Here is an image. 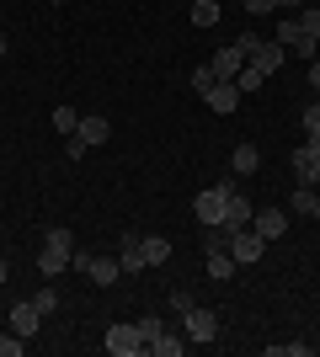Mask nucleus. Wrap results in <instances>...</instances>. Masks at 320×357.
I'll list each match as a JSON object with an SVG mask.
<instances>
[{
	"instance_id": "22",
	"label": "nucleus",
	"mask_w": 320,
	"mask_h": 357,
	"mask_svg": "<svg viewBox=\"0 0 320 357\" xmlns=\"http://www.w3.org/2000/svg\"><path fill=\"white\" fill-rule=\"evenodd\" d=\"M219 22V0H198L192 6V27H213Z\"/></svg>"
},
{
	"instance_id": "11",
	"label": "nucleus",
	"mask_w": 320,
	"mask_h": 357,
	"mask_svg": "<svg viewBox=\"0 0 320 357\" xmlns=\"http://www.w3.org/2000/svg\"><path fill=\"white\" fill-rule=\"evenodd\" d=\"M261 251H267V240H261L257 229L229 235V256H235V267H251V261H261Z\"/></svg>"
},
{
	"instance_id": "32",
	"label": "nucleus",
	"mask_w": 320,
	"mask_h": 357,
	"mask_svg": "<svg viewBox=\"0 0 320 357\" xmlns=\"http://www.w3.org/2000/svg\"><path fill=\"white\" fill-rule=\"evenodd\" d=\"M245 11H251V16H267V11H277V0H245Z\"/></svg>"
},
{
	"instance_id": "36",
	"label": "nucleus",
	"mask_w": 320,
	"mask_h": 357,
	"mask_svg": "<svg viewBox=\"0 0 320 357\" xmlns=\"http://www.w3.org/2000/svg\"><path fill=\"white\" fill-rule=\"evenodd\" d=\"M6 278H11V261H6V256H0V283H6Z\"/></svg>"
},
{
	"instance_id": "27",
	"label": "nucleus",
	"mask_w": 320,
	"mask_h": 357,
	"mask_svg": "<svg viewBox=\"0 0 320 357\" xmlns=\"http://www.w3.org/2000/svg\"><path fill=\"white\" fill-rule=\"evenodd\" d=\"M22 352H27V342L16 331H0V357H22Z\"/></svg>"
},
{
	"instance_id": "31",
	"label": "nucleus",
	"mask_w": 320,
	"mask_h": 357,
	"mask_svg": "<svg viewBox=\"0 0 320 357\" xmlns=\"http://www.w3.org/2000/svg\"><path fill=\"white\" fill-rule=\"evenodd\" d=\"M64 155H70V160H80V155H86V144H80V134H64Z\"/></svg>"
},
{
	"instance_id": "35",
	"label": "nucleus",
	"mask_w": 320,
	"mask_h": 357,
	"mask_svg": "<svg viewBox=\"0 0 320 357\" xmlns=\"http://www.w3.org/2000/svg\"><path fill=\"white\" fill-rule=\"evenodd\" d=\"M299 6H305V0H277V11H289V16L299 11Z\"/></svg>"
},
{
	"instance_id": "24",
	"label": "nucleus",
	"mask_w": 320,
	"mask_h": 357,
	"mask_svg": "<svg viewBox=\"0 0 320 357\" xmlns=\"http://www.w3.org/2000/svg\"><path fill=\"white\" fill-rule=\"evenodd\" d=\"M32 304H38V310H43V320H48V314L59 310V288H54V283H48V288H38V294H32Z\"/></svg>"
},
{
	"instance_id": "3",
	"label": "nucleus",
	"mask_w": 320,
	"mask_h": 357,
	"mask_svg": "<svg viewBox=\"0 0 320 357\" xmlns=\"http://www.w3.org/2000/svg\"><path fill=\"white\" fill-rule=\"evenodd\" d=\"M235 181H241V176L229 171L224 181H213V187H203V192L192 197V213H198V224H203V229H208V224H219V219H224V197H229V187H235Z\"/></svg>"
},
{
	"instance_id": "18",
	"label": "nucleus",
	"mask_w": 320,
	"mask_h": 357,
	"mask_svg": "<svg viewBox=\"0 0 320 357\" xmlns=\"http://www.w3.org/2000/svg\"><path fill=\"white\" fill-rule=\"evenodd\" d=\"M203 256H208L203 267H208L213 283H229V278H235V256H229V251H203Z\"/></svg>"
},
{
	"instance_id": "4",
	"label": "nucleus",
	"mask_w": 320,
	"mask_h": 357,
	"mask_svg": "<svg viewBox=\"0 0 320 357\" xmlns=\"http://www.w3.org/2000/svg\"><path fill=\"white\" fill-rule=\"evenodd\" d=\"M70 267L86 272L96 288H112L123 278V261H118V256H86V251H75V256H70Z\"/></svg>"
},
{
	"instance_id": "38",
	"label": "nucleus",
	"mask_w": 320,
	"mask_h": 357,
	"mask_svg": "<svg viewBox=\"0 0 320 357\" xmlns=\"http://www.w3.org/2000/svg\"><path fill=\"white\" fill-rule=\"evenodd\" d=\"M0 59H6V32H0Z\"/></svg>"
},
{
	"instance_id": "26",
	"label": "nucleus",
	"mask_w": 320,
	"mask_h": 357,
	"mask_svg": "<svg viewBox=\"0 0 320 357\" xmlns=\"http://www.w3.org/2000/svg\"><path fill=\"white\" fill-rule=\"evenodd\" d=\"M54 128H59V134H75V128H80L75 107H54Z\"/></svg>"
},
{
	"instance_id": "33",
	"label": "nucleus",
	"mask_w": 320,
	"mask_h": 357,
	"mask_svg": "<svg viewBox=\"0 0 320 357\" xmlns=\"http://www.w3.org/2000/svg\"><path fill=\"white\" fill-rule=\"evenodd\" d=\"M171 310L187 314V310H192V294H182V288H176V294H171Z\"/></svg>"
},
{
	"instance_id": "19",
	"label": "nucleus",
	"mask_w": 320,
	"mask_h": 357,
	"mask_svg": "<svg viewBox=\"0 0 320 357\" xmlns=\"http://www.w3.org/2000/svg\"><path fill=\"white\" fill-rule=\"evenodd\" d=\"M144 352H150V357H182V352H187V336H171V331H160V336H155Z\"/></svg>"
},
{
	"instance_id": "30",
	"label": "nucleus",
	"mask_w": 320,
	"mask_h": 357,
	"mask_svg": "<svg viewBox=\"0 0 320 357\" xmlns=\"http://www.w3.org/2000/svg\"><path fill=\"white\" fill-rule=\"evenodd\" d=\"M213 80H219V75H213V70H208V64H198V70H192V86H198V96H203V91H208V86H213Z\"/></svg>"
},
{
	"instance_id": "20",
	"label": "nucleus",
	"mask_w": 320,
	"mask_h": 357,
	"mask_svg": "<svg viewBox=\"0 0 320 357\" xmlns=\"http://www.w3.org/2000/svg\"><path fill=\"white\" fill-rule=\"evenodd\" d=\"M144 261H150V267H166L171 261V240L166 235H144Z\"/></svg>"
},
{
	"instance_id": "17",
	"label": "nucleus",
	"mask_w": 320,
	"mask_h": 357,
	"mask_svg": "<svg viewBox=\"0 0 320 357\" xmlns=\"http://www.w3.org/2000/svg\"><path fill=\"white\" fill-rule=\"evenodd\" d=\"M257 165H261V149H257V144H235V155H229V171H235V176L245 181Z\"/></svg>"
},
{
	"instance_id": "13",
	"label": "nucleus",
	"mask_w": 320,
	"mask_h": 357,
	"mask_svg": "<svg viewBox=\"0 0 320 357\" xmlns=\"http://www.w3.org/2000/svg\"><path fill=\"white\" fill-rule=\"evenodd\" d=\"M241 64H245V48H241V43H224V48L208 59V70L219 75V80H235V75H241Z\"/></svg>"
},
{
	"instance_id": "1",
	"label": "nucleus",
	"mask_w": 320,
	"mask_h": 357,
	"mask_svg": "<svg viewBox=\"0 0 320 357\" xmlns=\"http://www.w3.org/2000/svg\"><path fill=\"white\" fill-rule=\"evenodd\" d=\"M235 43L245 48V64H257V70L267 75V80H273V75L283 70V64H289V48L277 43V38H251V32H245V38H235Z\"/></svg>"
},
{
	"instance_id": "15",
	"label": "nucleus",
	"mask_w": 320,
	"mask_h": 357,
	"mask_svg": "<svg viewBox=\"0 0 320 357\" xmlns=\"http://www.w3.org/2000/svg\"><path fill=\"white\" fill-rule=\"evenodd\" d=\"M118 261H123V278H134V272H144V267H150V261H144V235H123Z\"/></svg>"
},
{
	"instance_id": "5",
	"label": "nucleus",
	"mask_w": 320,
	"mask_h": 357,
	"mask_svg": "<svg viewBox=\"0 0 320 357\" xmlns=\"http://www.w3.org/2000/svg\"><path fill=\"white\" fill-rule=\"evenodd\" d=\"M102 347L112 357H139V352H144V331H139V320H118V326H107Z\"/></svg>"
},
{
	"instance_id": "21",
	"label": "nucleus",
	"mask_w": 320,
	"mask_h": 357,
	"mask_svg": "<svg viewBox=\"0 0 320 357\" xmlns=\"http://www.w3.org/2000/svg\"><path fill=\"white\" fill-rule=\"evenodd\" d=\"M235 86H241V96H251V91L267 86V75L257 70V64H241V75H235Z\"/></svg>"
},
{
	"instance_id": "16",
	"label": "nucleus",
	"mask_w": 320,
	"mask_h": 357,
	"mask_svg": "<svg viewBox=\"0 0 320 357\" xmlns=\"http://www.w3.org/2000/svg\"><path fill=\"white\" fill-rule=\"evenodd\" d=\"M75 134H80V144H86V149H96V144H107V139H112V123H107V118H80Z\"/></svg>"
},
{
	"instance_id": "14",
	"label": "nucleus",
	"mask_w": 320,
	"mask_h": 357,
	"mask_svg": "<svg viewBox=\"0 0 320 357\" xmlns=\"http://www.w3.org/2000/svg\"><path fill=\"white\" fill-rule=\"evenodd\" d=\"M289 165H294V176L305 181V187H320V155H315L310 144H299V149H294V155H289Z\"/></svg>"
},
{
	"instance_id": "37",
	"label": "nucleus",
	"mask_w": 320,
	"mask_h": 357,
	"mask_svg": "<svg viewBox=\"0 0 320 357\" xmlns=\"http://www.w3.org/2000/svg\"><path fill=\"white\" fill-rule=\"evenodd\" d=\"M310 219H320V187H315V213H310Z\"/></svg>"
},
{
	"instance_id": "34",
	"label": "nucleus",
	"mask_w": 320,
	"mask_h": 357,
	"mask_svg": "<svg viewBox=\"0 0 320 357\" xmlns=\"http://www.w3.org/2000/svg\"><path fill=\"white\" fill-rule=\"evenodd\" d=\"M310 86L320 91V59H310Z\"/></svg>"
},
{
	"instance_id": "23",
	"label": "nucleus",
	"mask_w": 320,
	"mask_h": 357,
	"mask_svg": "<svg viewBox=\"0 0 320 357\" xmlns=\"http://www.w3.org/2000/svg\"><path fill=\"white\" fill-rule=\"evenodd\" d=\"M289 208H294V213H315V187H305V181H299V187H294V197H289Z\"/></svg>"
},
{
	"instance_id": "10",
	"label": "nucleus",
	"mask_w": 320,
	"mask_h": 357,
	"mask_svg": "<svg viewBox=\"0 0 320 357\" xmlns=\"http://www.w3.org/2000/svg\"><path fill=\"white\" fill-rule=\"evenodd\" d=\"M203 102H208V112H219V118H229V112L241 107V86H235V80H213V86L203 91Z\"/></svg>"
},
{
	"instance_id": "12",
	"label": "nucleus",
	"mask_w": 320,
	"mask_h": 357,
	"mask_svg": "<svg viewBox=\"0 0 320 357\" xmlns=\"http://www.w3.org/2000/svg\"><path fill=\"white\" fill-rule=\"evenodd\" d=\"M11 331L22 336V342H32L38 331H43V310L32 304V298H22V304H11Z\"/></svg>"
},
{
	"instance_id": "8",
	"label": "nucleus",
	"mask_w": 320,
	"mask_h": 357,
	"mask_svg": "<svg viewBox=\"0 0 320 357\" xmlns=\"http://www.w3.org/2000/svg\"><path fill=\"white\" fill-rule=\"evenodd\" d=\"M251 213H257V208H251V197H245L241 181H235V187H229V197H224V219H219V224H224L229 235H241V229H251Z\"/></svg>"
},
{
	"instance_id": "6",
	"label": "nucleus",
	"mask_w": 320,
	"mask_h": 357,
	"mask_svg": "<svg viewBox=\"0 0 320 357\" xmlns=\"http://www.w3.org/2000/svg\"><path fill=\"white\" fill-rule=\"evenodd\" d=\"M277 43L289 48V54H299V59H315V43H320V38H310V32L299 27V16L283 11V16H277Z\"/></svg>"
},
{
	"instance_id": "28",
	"label": "nucleus",
	"mask_w": 320,
	"mask_h": 357,
	"mask_svg": "<svg viewBox=\"0 0 320 357\" xmlns=\"http://www.w3.org/2000/svg\"><path fill=\"white\" fill-rule=\"evenodd\" d=\"M299 27H305L310 38H320V6H305V11H299Z\"/></svg>"
},
{
	"instance_id": "7",
	"label": "nucleus",
	"mask_w": 320,
	"mask_h": 357,
	"mask_svg": "<svg viewBox=\"0 0 320 357\" xmlns=\"http://www.w3.org/2000/svg\"><path fill=\"white\" fill-rule=\"evenodd\" d=\"M182 336H187V342H203V347H208L213 336H219V314L203 310V304H192V310L182 314Z\"/></svg>"
},
{
	"instance_id": "29",
	"label": "nucleus",
	"mask_w": 320,
	"mask_h": 357,
	"mask_svg": "<svg viewBox=\"0 0 320 357\" xmlns=\"http://www.w3.org/2000/svg\"><path fill=\"white\" fill-rule=\"evenodd\" d=\"M139 331H144V347H150L155 336H160V331H166V320H160V314H144V320H139Z\"/></svg>"
},
{
	"instance_id": "25",
	"label": "nucleus",
	"mask_w": 320,
	"mask_h": 357,
	"mask_svg": "<svg viewBox=\"0 0 320 357\" xmlns=\"http://www.w3.org/2000/svg\"><path fill=\"white\" fill-rule=\"evenodd\" d=\"M267 357H310V342H273Z\"/></svg>"
},
{
	"instance_id": "2",
	"label": "nucleus",
	"mask_w": 320,
	"mask_h": 357,
	"mask_svg": "<svg viewBox=\"0 0 320 357\" xmlns=\"http://www.w3.org/2000/svg\"><path fill=\"white\" fill-rule=\"evenodd\" d=\"M70 256H75V235L64 229V224H54L43 235V256H38V272L43 278H59L64 267H70Z\"/></svg>"
},
{
	"instance_id": "9",
	"label": "nucleus",
	"mask_w": 320,
	"mask_h": 357,
	"mask_svg": "<svg viewBox=\"0 0 320 357\" xmlns=\"http://www.w3.org/2000/svg\"><path fill=\"white\" fill-rule=\"evenodd\" d=\"M251 229H257L267 245L283 240V235H289V208H257V213H251Z\"/></svg>"
}]
</instances>
